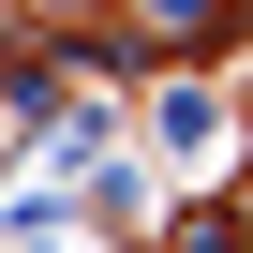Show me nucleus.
Here are the masks:
<instances>
[{
    "label": "nucleus",
    "mask_w": 253,
    "mask_h": 253,
    "mask_svg": "<svg viewBox=\"0 0 253 253\" xmlns=\"http://www.w3.org/2000/svg\"><path fill=\"white\" fill-rule=\"evenodd\" d=\"M164 149H179V164H209V149H223V119H209V89H164Z\"/></svg>",
    "instance_id": "obj_1"
}]
</instances>
